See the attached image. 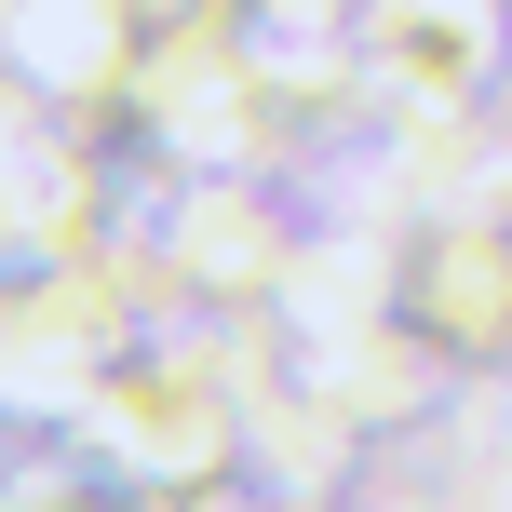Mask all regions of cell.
Listing matches in <instances>:
<instances>
[{
	"label": "cell",
	"mask_w": 512,
	"mask_h": 512,
	"mask_svg": "<svg viewBox=\"0 0 512 512\" xmlns=\"http://www.w3.org/2000/svg\"><path fill=\"white\" fill-rule=\"evenodd\" d=\"M391 54H405V68H472V54H486V14H472V0H405V14H391Z\"/></svg>",
	"instance_id": "obj_1"
}]
</instances>
